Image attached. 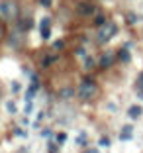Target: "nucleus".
<instances>
[{
    "label": "nucleus",
    "instance_id": "f257e3e1",
    "mask_svg": "<svg viewBox=\"0 0 143 153\" xmlns=\"http://www.w3.org/2000/svg\"><path fill=\"white\" fill-rule=\"evenodd\" d=\"M18 18V6L6 0V2H0V20L2 22H10V20Z\"/></svg>",
    "mask_w": 143,
    "mask_h": 153
},
{
    "label": "nucleus",
    "instance_id": "f03ea898",
    "mask_svg": "<svg viewBox=\"0 0 143 153\" xmlns=\"http://www.w3.org/2000/svg\"><path fill=\"white\" fill-rule=\"evenodd\" d=\"M96 92H98V86H96V82L94 81H82L81 86H79V96H81L82 100H90L96 96Z\"/></svg>",
    "mask_w": 143,
    "mask_h": 153
},
{
    "label": "nucleus",
    "instance_id": "7ed1b4c3",
    "mask_svg": "<svg viewBox=\"0 0 143 153\" xmlns=\"http://www.w3.org/2000/svg\"><path fill=\"white\" fill-rule=\"evenodd\" d=\"M116 32H118L116 24H114V22H106V24H104V26L98 30V41H100V43H106V41H110L114 36H116Z\"/></svg>",
    "mask_w": 143,
    "mask_h": 153
},
{
    "label": "nucleus",
    "instance_id": "20e7f679",
    "mask_svg": "<svg viewBox=\"0 0 143 153\" xmlns=\"http://www.w3.org/2000/svg\"><path fill=\"white\" fill-rule=\"evenodd\" d=\"M76 12L81 14V16H92L94 14V6L90 2H81V4L76 6Z\"/></svg>",
    "mask_w": 143,
    "mask_h": 153
},
{
    "label": "nucleus",
    "instance_id": "39448f33",
    "mask_svg": "<svg viewBox=\"0 0 143 153\" xmlns=\"http://www.w3.org/2000/svg\"><path fill=\"white\" fill-rule=\"evenodd\" d=\"M51 22H49V18H43L41 20V24H39V30H41V37L43 39H49L51 37Z\"/></svg>",
    "mask_w": 143,
    "mask_h": 153
},
{
    "label": "nucleus",
    "instance_id": "423d86ee",
    "mask_svg": "<svg viewBox=\"0 0 143 153\" xmlns=\"http://www.w3.org/2000/svg\"><path fill=\"white\" fill-rule=\"evenodd\" d=\"M112 63H114V53L112 51H106V53L102 55V59H100V67H112Z\"/></svg>",
    "mask_w": 143,
    "mask_h": 153
},
{
    "label": "nucleus",
    "instance_id": "0eeeda50",
    "mask_svg": "<svg viewBox=\"0 0 143 153\" xmlns=\"http://www.w3.org/2000/svg\"><path fill=\"white\" fill-rule=\"evenodd\" d=\"M131 134H133V128H131V126H124V128H122V131H120V140L122 141L131 140Z\"/></svg>",
    "mask_w": 143,
    "mask_h": 153
},
{
    "label": "nucleus",
    "instance_id": "6e6552de",
    "mask_svg": "<svg viewBox=\"0 0 143 153\" xmlns=\"http://www.w3.org/2000/svg\"><path fill=\"white\" fill-rule=\"evenodd\" d=\"M141 114H143V108H141V106H137V104H135V106H130V110H127V116L133 118V120H135V118H139Z\"/></svg>",
    "mask_w": 143,
    "mask_h": 153
},
{
    "label": "nucleus",
    "instance_id": "1a4fd4ad",
    "mask_svg": "<svg viewBox=\"0 0 143 153\" xmlns=\"http://www.w3.org/2000/svg\"><path fill=\"white\" fill-rule=\"evenodd\" d=\"M118 57H120V61H124V63H130V51H127V47H124V49H120V53H118Z\"/></svg>",
    "mask_w": 143,
    "mask_h": 153
},
{
    "label": "nucleus",
    "instance_id": "9d476101",
    "mask_svg": "<svg viewBox=\"0 0 143 153\" xmlns=\"http://www.w3.org/2000/svg\"><path fill=\"white\" fill-rule=\"evenodd\" d=\"M31 26H33V22H31V18H26V20H24L22 24H20V27H22L24 32H26V30H31Z\"/></svg>",
    "mask_w": 143,
    "mask_h": 153
},
{
    "label": "nucleus",
    "instance_id": "9b49d317",
    "mask_svg": "<svg viewBox=\"0 0 143 153\" xmlns=\"http://www.w3.org/2000/svg\"><path fill=\"white\" fill-rule=\"evenodd\" d=\"M94 22H96V26H100V27H102L104 24H106V18H104V16H100V14H98V16H96V20H94Z\"/></svg>",
    "mask_w": 143,
    "mask_h": 153
},
{
    "label": "nucleus",
    "instance_id": "f8f14e48",
    "mask_svg": "<svg viewBox=\"0 0 143 153\" xmlns=\"http://www.w3.org/2000/svg\"><path fill=\"white\" fill-rule=\"evenodd\" d=\"M100 145H102V147H108V145H110V140H108V137H100V141H98Z\"/></svg>",
    "mask_w": 143,
    "mask_h": 153
},
{
    "label": "nucleus",
    "instance_id": "ddd939ff",
    "mask_svg": "<svg viewBox=\"0 0 143 153\" xmlns=\"http://www.w3.org/2000/svg\"><path fill=\"white\" fill-rule=\"evenodd\" d=\"M65 140H67V134H59L57 135V143H65Z\"/></svg>",
    "mask_w": 143,
    "mask_h": 153
},
{
    "label": "nucleus",
    "instance_id": "4468645a",
    "mask_svg": "<svg viewBox=\"0 0 143 153\" xmlns=\"http://www.w3.org/2000/svg\"><path fill=\"white\" fill-rule=\"evenodd\" d=\"M6 108H8V112H16V104H14V102H8V104H6Z\"/></svg>",
    "mask_w": 143,
    "mask_h": 153
},
{
    "label": "nucleus",
    "instance_id": "2eb2a0df",
    "mask_svg": "<svg viewBox=\"0 0 143 153\" xmlns=\"http://www.w3.org/2000/svg\"><path fill=\"white\" fill-rule=\"evenodd\" d=\"M84 67H86V69H92V67H94V59L88 57V59H86V63H84Z\"/></svg>",
    "mask_w": 143,
    "mask_h": 153
},
{
    "label": "nucleus",
    "instance_id": "dca6fc26",
    "mask_svg": "<svg viewBox=\"0 0 143 153\" xmlns=\"http://www.w3.org/2000/svg\"><path fill=\"white\" fill-rule=\"evenodd\" d=\"M127 22H130V24H135V22H137L135 14H127Z\"/></svg>",
    "mask_w": 143,
    "mask_h": 153
},
{
    "label": "nucleus",
    "instance_id": "f3484780",
    "mask_svg": "<svg viewBox=\"0 0 143 153\" xmlns=\"http://www.w3.org/2000/svg\"><path fill=\"white\" fill-rule=\"evenodd\" d=\"M139 88H143V73L139 75V79H137V90Z\"/></svg>",
    "mask_w": 143,
    "mask_h": 153
},
{
    "label": "nucleus",
    "instance_id": "a211bd4d",
    "mask_svg": "<svg viewBox=\"0 0 143 153\" xmlns=\"http://www.w3.org/2000/svg\"><path fill=\"white\" fill-rule=\"evenodd\" d=\"M53 47H55V49H63V47H65V43H63V41H55Z\"/></svg>",
    "mask_w": 143,
    "mask_h": 153
},
{
    "label": "nucleus",
    "instance_id": "6ab92c4d",
    "mask_svg": "<svg viewBox=\"0 0 143 153\" xmlns=\"http://www.w3.org/2000/svg\"><path fill=\"white\" fill-rule=\"evenodd\" d=\"M31 108H33V106H31V102H26V114H30Z\"/></svg>",
    "mask_w": 143,
    "mask_h": 153
},
{
    "label": "nucleus",
    "instance_id": "aec40b11",
    "mask_svg": "<svg viewBox=\"0 0 143 153\" xmlns=\"http://www.w3.org/2000/svg\"><path fill=\"white\" fill-rule=\"evenodd\" d=\"M41 6H51V0H39Z\"/></svg>",
    "mask_w": 143,
    "mask_h": 153
},
{
    "label": "nucleus",
    "instance_id": "412c9836",
    "mask_svg": "<svg viewBox=\"0 0 143 153\" xmlns=\"http://www.w3.org/2000/svg\"><path fill=\"white\" fill-rule=\"evenodd\" d=\"M12 90H14V92H18V90H20V82H14V85H12Z\"/></svg>",
    "mask_w": 143,
    "mask_h": 153
},
{
    "label": "nucleus",
    "instance_id": "4be33fe9",
    "mask_svg": "<svg viewBox=\"0 0 143 153\" xmlns=\"http://www.w3.org/2000/svg\"><path fill=\"white\" fill-rule=\"evenodd\" d=\"M79 143H81V145H84V143H86V140H84V135H81V137H79Z\"/></svg>",
    "mask_w": 143,
    "mask_h": 153
},
{
    "label": "nucleus",
    "instance_id": "5701e85b",
    "mask_svg": "<svg viewBox=\"0 0 143 153\" xmlns=\"http://www.w3.org/2000/svg\"><path fill=\"white\" fill-rule=\"evenodd\" d=\"M137 96H139V98L143 100V88H139V90H137Z\"/></svg>",
    "mask_w": 143,
    "mask_h": 153
},
{
    "label": "nucleus",
    "instance_id": "b1692460",
    "mask_svg": "<svg viewBox=\"0 0 143 153\" xmlns=\"http://www.w3.org/2000/svg\"><path fill=\"white\" fill-rule=\"evenodd\" d=\"M86 153H98V151H96V149H90V151H86Z\"/></svg>",
    "mask_w": 143,
    "mask_h": 153
}]
</instances>
